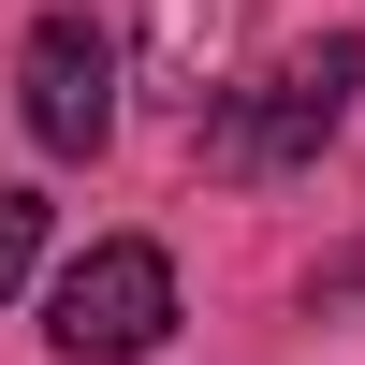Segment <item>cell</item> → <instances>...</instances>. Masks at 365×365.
<instances>
[{
  "label": "cell",
  "instance_id": "6da1fadb",
  "mask_svg": "<svg viewBox=\"0 0 365 365\" xmlns=\"http://www.w3.org/2000/svg\"><path fill=\"white\" fill-rule=\"evenodd\" d=\"M351 88H365V29H336V44H292L278 73L220 88V103L190 117V146H205V175H292V161H322V146H336Z\"/></svg>",
  "mask_w": 365,
  "mask_h": 365
},
{
  "label": "cell",
  "instance_id": "7a4b0ae2",
  "mask_svg": "<svg viewBox=\"0 0 365 365\" xmlns=\"http://www.w3.org/2000/svg\"><path fill=\"white\" fill-rule=\"evenodd\" d=\"M161 336H175V263L146 234H103V249L58 263V292H44V351L58 365H146Z\"/></svg>",
  "mask_w": 365,
  "mask_h": 365
},
{
  "label": "cell",
  "instance_id": "3957f363",
  "mask_svg": "<svg viewBox=\"0 0 365 365\" xmlns=\"http://www.w3.org/2000/svg\"><path fill=\"white\" fill-rule=\"evenodd\" d=\"M15 117L44 161H103L117 146V29L103 15H29L15 44Z\"/></svg>",
  "mask_w": 365,
  "mask_h": 365
},
{
  "label": "cell",
  "instance_id": "277c9868",
  "mask_svg": "<svg viewBox=\"0 0 365 365\" xmlns=\"http://www.w3.org/2000/svg\"><path fill=\"white\" fill-rule=\"evenodd\" d=\"M234 44H249V0H146V88L161 103H220V73H234Z\"/></svg>",
  "mask_w": 365,
  "mask_h": 365
},
{
  "label": "cell",
  "instance_id": "5b68a950",
  "mask_svg": "<svg viewBox=\"0 0 365 365\" xmlns=\"http://www.w3.org/2000/svg\"><path fill=\"white\" fill-rule=\"evenodd\" d=\"M29 263H44V205L0 190V292H29Z\"/></svg>",
  "mask_w": 365,
  "mask_h": 365
},
{
  "label": "cell",
  "instance_id": "8992f818",
  "mask_svg": "<svg viewBox=\"0 0 365 365\" xmlns=\"http://www.w3.org/2000/svg\"><path fill=\"white\" fill-rule=\"evenodd\" d=\"M307 292H322V307H365V249H336V263H322Z\"/></svg>",
  "mask_w": 365,
  "mask_h": 365
}]
</instances>
